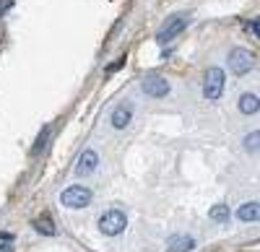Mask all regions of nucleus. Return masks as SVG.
I'll return each mask as SVG.
<instances>
[{"instance_id":"obj_14","label":"nucleus","mask_w":260,"mask_h":252,"mask_svg":"<svg viewBox=\"0 0 260 252\" xmlns=\"http://www.w3.org/2000/svg\"><path fill=\"white\" fill-rule=\"evenodd\" d=\"M47 138H50V128H45V130L39 133V138H37V143H34V149H31V154H39L42 149H45V146H47Z\"/></svg>"},{"instance_id":"obj_7","label":"nucleus","mask_w":260,"mask_h":252,"mask_svg":"<svg viewBox=\"0 0 260 252\" xmlns=\"http://www.w3.org/2000/svg\"><path fill=\"white\" fill-rule=\"evenodd\" d=\"M99 166V156H96V151H83V156L78 159V166H76V174L78 177H86V174H91L94 169Z\"/></svg>"},{"instance_id":"obj_9","label":"nucleus","mask_w":260,"mask_h":252,"mask_svg":"<svg viewBox=\"0 0 260 252\" xmlns=\"http://www.w3.org/2000/svg\"><path fill=\"white\" fill-rule=\"evenodd\" d=\"M167 247H169V252H190V249H195V239L185 237V234H175V237H169Z\"/></svg>"},{"instance_id":"obj_13","label":"nucleus","mask_w":260,"mask_h":252,"mask_svg":"<svg viewBox=\"0 0 260 252\" xmlns=\"http://www.w3.org/2000/svg\"><path fill=\"white\" fill-rule=\"evenodd\" d=\"M208 216L213 221H229V205H213L208 211Z\"/></svg>"},{"instance_id":"obj_15","label":"nucleus","mask_w":260,"mask_h":252,"mask_svg":"<svg viewBox=\"0 0 260 252\" xmlns=\"http://www.w3.org/2000/svg\"><path fill=\"white\" fill-rule=\"evenodd\" d=\"M257 138H260V133H257V130H255L252 135H247V138H245V149H247V151H257Z\"/></svg>"},{"instance_id":"obj_11","label":"nucleus","mask_w":260,"mask_h":252,"mask_svg":"<svg viewBox=\"0 0 260 252\" xmlns=\"http://www.w3.org/2000/svg\"><path fill=\"white\" fill-rule=\"evenodd\" d=\"M37 232H42V234H47V237H55L57 234V229H55V224H52V219L45 213L42 219H37Z\"/></svg>"},{"instance_id":"obj_8","label":"nucleus","mask_w":260,"mask_h":252,"mask_svg":"<svg viewBox=\"0 0 260 252\" xmlns=\"http://www.w3.org/2000/svg\"><path fill=\"white\" fill-rule=\"evenodd\" d=\"M130 120H133V107H130V104H120V107L112 112V125H115L117 130L127 128Z\"/></svg>"},{"instance_id":"obj_4","label":"nucleus","mask_w":260,"mask_h":252,"mask_svg":"<svg viewBox=\"0 0 260 252\" xmlns=\"http://www.w3.org/2000/svg\"><path fill=\"white\" fill-rule=\"evenodd\" d=\"M62 205H68V208H83V205H89L91 203V190L89 187H81V185H73L68 187L62 195H60Z\"/></svg>"},{"instance_id":"obj_6","label":"nucleus","mask_w":260,"mask_h":252,"mask_svg":"<svg viewBox=\"0 0 260 252\" xmlns=\"http://www.w3.org/2000/svg\"><path fill=\"white\" fill-rule=\"evenodd\" d=\"M143 94L146 96H154V99H161V96L169 94V83L164 78H159V76H151V78L143 81Z\"/></svg>"},{"instance_id":"obj_17","label":"nucleus","mask_w":260,"mask_h":252,"mask_svg":"<svg viewBox=\"0 0 260 252\" xmlns=\"http://www.w3.org/2000/svg\"><path fill=\"white\" fill-rule=\"evenodd\" d=\"M247 29H250V31H252V37H257V21H252V24H250V26H247Z\"/></svg>"},{"instance_id":"obj_1","label":"nucleus","mask_w":260,"mask_h":252,"mask_svg":"<svg viewBox=\"0 0 260 252\" xmlns=\"http://www.w3.org/2000/svg\"><path fill=\"white\" fill-rule=\"evenodd\" d=\"M187 24H190V13H175V16H169L167 24L156 34V42H159V45H167V42H172L177 34H182L187 29Z\"/></svg>"},{"instance_id":"obj_12","label":"nucleus","mask_w":260,"mask_h":252,"mask_svg":"<svg viewBox=\"0 0 260 252\" xmlns=\"http://www.w3.org/2000/svg\"><path fill=\"white\" fill-rule=\"evenodd\" d=\"M240 110H242L245 115H255V112H257V96H255V94H245V96L240 99Z\"/></svg>"},{"instance_id":"obj_5","label":"nucleus","mask_w":260,"mask_h":252,"mask_svg":"<svg viewBox=\"0 0 260 252\" xmlns=\"http://www.w3.org/2000/svg\"><path fill=\"white\" fill-rule=\"evenodd\" d=\"M125 213L122 211H107L102 219H99V229L107 234V237H117L122 229H125Z\"/></svg>"},{"instance_id":"obj_2","label":"nucleus","mask_w":260,"mask_h":252,"mask_svg":"<svg viewBox=\"0 0 260 252\" xmlns=\"http://www.w3.org/2000/svg\"><path fill=\"white\" fill-rule=\"evenodd\" d=\"M224 91V70L221 68H208L206 81H203V96L208 101H216Z\"/></svg>"},{"instance_id":"obj_16","label":"nucleus","mask_w":260,"mask_h":252,"mask_svg":"<svg viewBox=\"0 0 260 252\" xmlns=\"http://www.w3.org/2000/svg\"><path fill=\"white\" fill-rule=\"evenodd\" d=\"M122 65H125V57H120L117 62H112V65L107 68V73H115V70H117V68H122Z\"/></svg>"},{"instance_id":"obj_10","label":"nucleus","mask_w":260,"mask_h":252,"mask_svg":"<svg viewBox=\"0 0 260 252\" xmlns=\"http://www.w3.org/2000/svg\"><path fill=\"white\" fill-rule=\"evenodd\" d=\"M240 221H257V216H260V208H257V203H245L242 208H240Z\"/></svg>"},{"instance_id":"obj_3","label":"nucleus","mask_w":260,"mask_h":252,"mask_svg":"<svg viewBox=\"0 0 260 252\" xmlns=\"http://www.w3.org/2000/svg\"><path fill=\"white\" fill-rule=\"evenodd\" d=\"M229 68L237 73V76H245L255 68V55L250 50H242V47H237L229 52Z\"/></svg>"}]
</instances>
